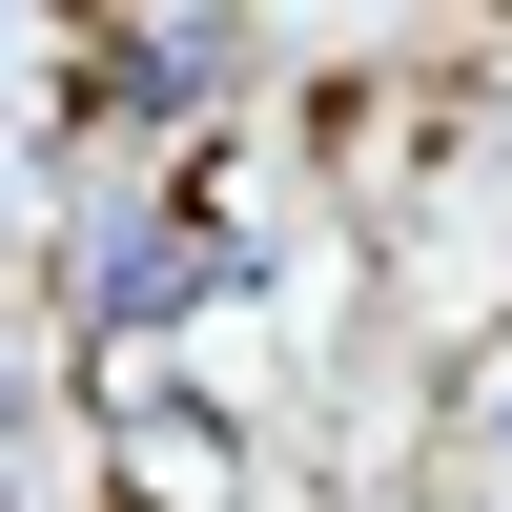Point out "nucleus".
Returning a JSON list of instances; mask_svg holds the SVG:
<instances>
[{"mask_svg": "<svg viewBox=\"0 0 512 512\" xmlns=\"http://www.w3.org/2000/svg\"><path fill=\"white\" fill-rule=\"evenodd\" d=\"M246 246L226 226H185V205H144V226H82V267H62V308L82 328H164V308H205Z\"/></svg>", "mask_w": 512, "mask_h": 512, "instance_id": "nucleus-1", "label": "nucleus"}, {"mask_svg": "<svg viewBox=\"0 0 512 512\" xmlns=\"http://www.w3.org/2000/svg\"><path fill=\"white\" fill-rule=\"evenodd\" d=\"M226 82H246L226 21H123V62H82V123H185V103H226Z\"/></svg>", "mask_w": 512, "mask_h": 512, "instance_id": "nucleus-2", "label": "nucleus"}]
</instances>
